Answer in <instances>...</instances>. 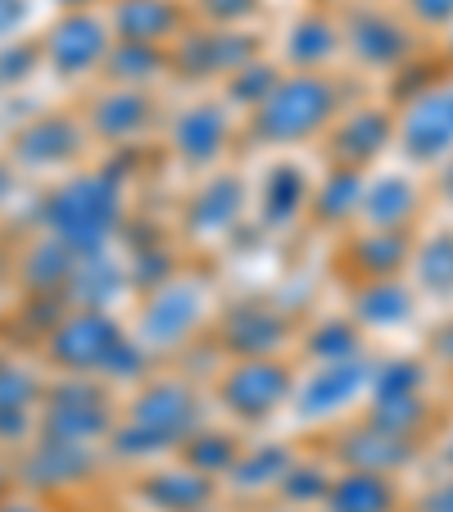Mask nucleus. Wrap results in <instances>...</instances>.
<instances>
[{"label":"nucleus","mask_w":453,"mask_h":512,"mask_svg":"<svg viewBox=\"0 0 453 512\" xmlns=\"http://www.w3.org/2000/svg\"><path fill=\"white\" fill-rule=\"evenodd\" d=\"M145 155V150H141ZM132 155H100L96 164L37 186L28 204V223L37 236L73 254H96L123 245L132 227Z\"/></svg>","instance_id":"nucleus-1"},{"label":"nucleus","mask_w":453,"mask_h":512,"mask_svg":"<svg viewBox=\"0 0 453 512\" xmlns=\"http://www.w3.org/2000/svg\"><path fill=\"white\" fill-rule=\"evenodd\" d=\"M209 417L213 408H209L204 377L173 368V363L155 368L132 390H123V413H118V426L105 445L109 472L127 476V472H141V467L164 463V458H177L182 440L191 431H200Z\"/></svg>","instance_id":"nucleus-2"},{"label":"nucleus","mask_w":453,"mask_h":512,"mask_svg":"<svg viewBox=\"0 0 453 512\" xmlns=\"http://www.w3.org/2000/svg\"><path fill=\"white\" fill-rule=\"evenodd\" d=\"M50 377H87L114 390H132L159 368L155 358L136 345L127 313L109 309H64L50 331L32 349Z\"/></svg>","instance_id":"nucleus-3"},{"label":"nucleus","mask_w":453,"mask_h":512,"mask_svg":"<svg viewBox=\"0 0 453 512\" xmlns=\"http://www.w3.org/2000/svg\"><path fill=\"white\" fill-rule=\"evenodd\" d=\"M218 309L222 290L213 272L200 263H182L177 272H168L164 281L136 295L132 309H127V327H132L136 345L155 358L159 368H168V363H182L191 349L209 340Z\"/></svg>","instance_id":"nucleus-4"},{"label":"nucleus","mask_w":453,"mask_h":512,"mask_svg":"<svg viewBox=\"0 0 453 512\" xmlns=\"http://www.w3.org/2000/svg\"><path fill=\"white\" fill-rule=\"evenodd\" d=\"M345 109L336 73H281L277 87L245 114V145L259 155H295L318 145Z\"/></svg>","instance_id":"nucleus-5"},{"label":"nucleus","mask_w":453,"mask_h":512,"mask_svg":"<svg viewBox=\"0 0 453 512\" xmlns=\"http://www.w3.org/2000/svg\"><path fill=\"white\" fill-rule=\"evenodd\" d=\"M245 150V123L218 91H186L173 100L159 132V155L186 177H204L236 164Z\"/></svg>","instance_id":"nucleus-6"},{"label":"nucleus","mask_w":453,"mask_h":512,"mask_svg":"<svg viewBox=\"0 0 453 512\" xmlns=\"http://www.w3.org/2000/svg\"><path fill=\"white\" fill-rule=\"evenodd\" d=\"M295 358H222L209 372V408L245 435L272 431L295 395Z\"/></svg>","instance_id":"nucleus-7"},{"label":"nucleus","mask_w":453,"mask_h":512,"mask_svg":"<svg viewBox=\"0 0 453 512\" xmlns=\"http://www.w3.org/2000/svg\"><path fill=\"white\" fill-rule=\"evenodd\" d=\"M0 150L32 186H50L59 177L96 164V145L82 127L78 105H41L32 114L14 118L0 132Z\"/></svg>","instance_id":"nucleus-8"},{"label":"nucleus","mask_w":453,"mask_h":512,"mask_svg":"<svg viewBox=\"0 0 453 512\" xmlns=\"http://www.w3.org/2000/svg\"><path fill=\"white\" fill-rule=\"evenodd\" d=\"M87 127L91 145L100 155H141L150 145H159L164 132V114L168 100L164 91H132V87H114V82H96V87L73 96Z\"/></svg>","instance_id":"nucleus-9"},{"label":"nucleus","mask_w":453,"mask_h":512,"mask_svg":"<svg viewBox=\"0 0 453 512\" xmlns=\"http://www.w3.org/2000/svg\"><path fill=\"white\" fill-rule=\"evenodd\" d=\"M109 50H114V32H109L105 5H96V10L46 14V23L37 28L41 78L55 82L59 91H73V96L100 82Z\"/></svg>","instance_id":"nucleus-10"},{"label":"nucleus","mask_w":453,"mask_h":512,"mask_svg":"<svg viewBox=\"0 0 453 512\" xmlns=\"http://www.w3.org/2000/svg\"><path fill=\"white\" fill-rule=\"evenodd\" d=\"M295 368L299 372H295V395H290L286 422L304 440L313 431H336L354 408L367 404L376 358L358 354V358H340V363H295Z\"/></svg>","instance_id":"nucleus-11"},{"label":"nucleus","mask_w":453,"mask_h":512,"mask_svg":"<svg viewBox=\"0 0 453 512\" xmlns=\"http://www.w3.org/2000/svg\"><path fill=\"white\" fill-rule=\"evenodd\" d=\"M250 232V177L241 164H227L218 173L191 177L177 195V241L191 250H222Z\"/></svg>","instance_id":"nucleus-12"},{"label":"nucleus","mask_w":453,"mask_h":512,"mask_svg":"<svg viewBox=\"0 0 453 512\" xmlns=\"http://www.w3.org/2000/svg\"><path fill=\"white\" fill-rule=\"evenodd\" d=\"M123 413V390L87 377H50L37 408V435L32 440H59V445L105 449Z\"/></svg>","instance_id":"nucleus-13"},{"label":"nucleus","mask_w":453,"mask_h":512,"mask_svg":"<svg viewBox=\"0 0 453 512\" xmlns=\"http://www.w3.org/2000/svg\"><path fill=\"white\" fill-rule=\"evenodd\" d=\"M295 336L299 318L286 304L268 295H241L222 300L209 345L218 349V358H295Z\"/></svg>","instance_id":"nucleus-14"},{"label":"nucleus","mask_w":453,"mask_h":512,"mask_svg":"<svg viewBox=\"0 0 453 512\" xmlns=\"http://www.w3.org/2000/svg\"><path fill=\"white\" fill-rule=\"evenodd\" d=\"M14 476H19V490L37 494V499L59 508V503L73 499V494H87V490H96V485H105L114 472H109L105 449L32 440L28 449L14 454Z\"/></svg>","instance_id":"nucleus-15"},{"label":"nucleus","mask_w":453,"mask_h":512,"mask_svg":"<svg viewBox=\"0 0 453 512\" xmlns=\"http://www.w3.org/2000/svg\"><path fill=\"white\" fill-rule=\"evenodd\" d=\"M259 32H232V28H204L191 23L182 37L168 46V64H173V87L182 91H218L236 68L263 55Z\"/></svg>","instance_id":"nucleus-16"},{"label":"nucleus","mask_w":453,"mask_h":512,"mask_svg":"<svg viewBox=\"0 0 453 512\" xmlns=\"http://www.w3.org/2000/svg\"><path fill=\"white\" fill-rule=\"evenodd\" d=\"M245 177H250V232L290 236L309 223L313 177L295 155H263L259 173Z\"/></svg>","instance_id":"nucleus-17"},{"label":"nucleus","mask_w":453,"mask_h":512,"mask_svg":"<svg viewBox=\"0 0 453 512\" xmlns=\"http://www.w3.org/2000/svg\"><path fill=\"white\" fill-rule=\"evenodd\" d=\"M50 372L28 349H14L0 340V454H19L37 435V408L46 395Z\"/></svg>","instance_id":"nucleus-18"},{"label":"nucleus","mask_w":453,"mask_h":512,"mask_svg":"<svg viewBox=\"0 0 453 512\" xmlns=\"http://www.w3.org/2000/svg\"><path fill=\"white\" fill-rule=\"evenodd\" d=\"M299 435H272V431H259V435H245L241 454H236L232 472L222 481V499L232 508H259V503H272L277 499V485L281 476L290 472L299 454Z\"/></svg>","instance_id":"nucleus-19"},{"label":"nucleus","mask_w":453,"mask_h":512,"mask_svg":"<svg viewBox=\"0 0 453 512\" xmlns=\"http://www.w3.org/2000/svg\"><path fill=\"white\" fill-rule=\"evenodd\" d=\"M123 499L132 512H204L222 499L209 476L191 472L182 458H164L155 467L123 476Z\"/></svg>","instance_id":"nucleus-20"},{"label":"nucleus","mask_w":453,"mask_h":512,"mask_svg":"<svg viewBox=\"0 0 453 512\" xmlns=\"http://www.w3.org/2000/svg\"><path fill=\"white\" fill-rule=\"evenodd\" d=\"M399 114L390 105H345L322 136V155L331 168L372 173V164L395 145Z\"/></svg>","instance_id":"nucleus-21"},{"label":"nucleus","mask_w":453,"mask_h":512,"mask_svg":"<svg viewBox=\"0 0 453 512\" xmlns=\"http://www.w3.org/2000/svg\"><path fill=\"white\" fill-rule=\"evenodd\" d=\"M268 55L277 59L281 73H331L345 55L340 37V14L331 10H295L281 32L268 41Z\"/></svg>","instance_id":"nucleus-22"},{"label":"nucleus","mask_w":453,"mask_h":512,"mask_svg":"<svg viewBox=\"0 0 453 512\" xmlns=\"http://www.w3.org/2000/svg\"><path fill=\"white\" fill-rule=\"evenodd\" d=\"M322 449H327V458L336 467H354V472H376V476H399L422 458V445H413L404 435L381 431V426L363 422V417L340 422L336 431H327Z\"/></svg>","instance_id":"nucleus-23"},{"label":"nucleus","mask_w":453,"mask_h":512,"mask_svg":"<svg viewBox=\"0 0 453 512\" xmlns=\"http://www.w3.org/2000/svg\"><path fill=\"white\" fill-rule=\"evenodd\" d=\"M340 37H345V55H354L372 73H399L413 59V28H408V19L381 10V5H363V10L340 14Z\"/></svg>","instance_id":"nucleus-24"},{"label":"nucleus","mask_w":453,"mask_h":512,"mask_svg":"<svg viewBox=\"0 0 453 512\" xmlns=\"http://www.w3.org/2000/svg\"><path fill=\"white\" fill-rule=\"evenodd\" d=\"M395 145L408 164H440L453 155V82H440L399 109Z\"/></svg>","instance_id":"nucleus-25"},{"label":"nucleus","mask_w":453,"mask_h":512,"mask_svg":"<svg viewBox=\"0 0 453 512\" xmlns=\"http://www.w3.org/2000/svg\"><path fill=\"white\" fill-rule=\"evenodd\" d=\"M105 19H109L114 41H127V46H159V50H168L191 28L186 0H105Z\"/></svg>","instance_id":"nucleus-26"},{"label":"nucleus","mask_w":453,"mask_h":512,"mask_svg":"<svg viewBox=\"0 0 453 512\" xmlns=\"http://www.w3.org/2000/svg\"><path fill=\"white\" fill-rule=\"evenodd\" d=\"M413 259V236L408 232H367V227H349L340 241V272L354 286L367 281H390L408 268Z\"/></svg>","instance_id":"nucleus-27"},{"label":"nucleus","mask_w":453,"mask_h":512,"mask_svg":"<svg viewBox=\"0 0 453 512\" xmlns=\"http://www.w3.org/2000/svg\"><path fill=\"white\" fill-rule=\"evenodd\" d=\"M422 209V191L408 173H367L363 204H358V223L367 232H408Z\"/></svg>","instance_id":"nucleus-28"},{"label":"nucleus","mask_w":453,"mask_h":512,"mask_svg":"<svg viewBox=\"0 0 453 512\" xmlns=\"http://www.w3.org/2000/svg\"><path fill=\"white\" fill-rule=\"evenodd\" d=\"M73 263L78 254L64 250V245L46 241V236L28 232L23 250L14 254V281H19V295H41V300H59L64 304L68 277H73ZM68 309V304H64Z\"/></svg>","instance_id":"nucleus-29"},{"label":"nucleus","mask_w":453,"mask_h":512,"mask_svg":"<svg viewBox=\"0 0 453 512\" xmlns=\"http://www.w3.org/2000/svg\"><path fill=\"white\" fill-rule=\"evenodd\" d=\"M417 313V290L408 281L390 277V281H367V286H354L349 295V322L358 331H395L408 327Z\"/></svg>","instance_id":"nucleus-30"},{"label":"nucleus","mask_w":453,"mask_h":512,"mask_svg":"<svg viewBox=\"0 0 453 512\" xmlns=\"http://www.w3.org/2000/svg\"><path fill=\"white\" fill-rule=\"evenodd\" d=\"M318 512H404V490H399L395 476L336 467Z\"/></svg>","instance_id":"nucleus-31"},{"label":"nucleus","mask_w":453,"mask_h":512,"mask_svg":"<svg viewBox=\"0 0 453 512\" xmlns=\"http://www.w3.org/2000/svg\"><path fill=\"white\" fill-rule=\"evenodd\" d=\"M363 182H367V173H354V168H331V164H327L322 182H313L309 223L322 227V232H349V227L358 223Z\"/></svg>","instance_id":"nucleus-32"},{"label":"nucleus","mask_w":453,"mask_h":512,"mask_svg":"<svg viewBox=\"0 0 453 512\" xmlns=\"http://www.w3.org/2000/svg\"><path fill=\"white\" fill-rule=\"evenodd\" d=\"M331 476H336V463L327 458V449L322 445H299L295 463H290V472L281 476V485H277L272 508H281V512H318V503L327 499Z\"/></svg>","instance_id":"nucleus-33"},{"label":"nucleus","mask_w":453,"mask_h":512,"mask_svg":"<svg viewBox=\"0 0 453 512\" xmlns=\"http://www.w3.org/2000/svg\"><path fill=\"white\" fill-rule=\"evenodd\" d=\"M241 445H245V431H236V426H227V422H218V417H209L200 431H191V435L182 440L177 458H182L191 472L209 476V481L222 490V481H227V472H232V463H236V454H241Z\"/></svg>","instance_id":"nucleus-34"},{"label":"nucleus","mask_w":453,"mask_h":512,"mask_svg":"<svg viewBox=\"0 0 453 512\" xmlns=\"http://www.w3.org/2000/svg\"><path fill=\"white\" fill-rule=\"evenodd\" d=\"M358 354H367V336L349 322V313L299 322L295 363H340V358H358Z\"/></svg>","instance_id":"nucleus-35"},{"label":"nucleus","mask_w":453,"mask_h":512,"mask_svg":"<svg viewBox=\"0 0 453 512\" xmlns=\"http://www.w3.org/2000/svg\"><path fill=\"white\" fill-rule=\"evenodd\" d=\"M100 82L132 87V91H168L173 87V64H168V50H159V46H127V41H114Z\"/></svg>","instance_id":"nucleus-36"},{"label":"nucleus","mask_w":453,"mask_h":512,"mask_svg":"<svg viewBox=\"0 0 453 512\" xmlns=\"http://www.w3.org/2000/svg\"><path fill=\"white\" fill-rule=\"evenodd\" d=\"M413 290L431 300H453V227H435L422 241H413Z\"/></svg>","instance_id":"nucleus-37"},{"label":"nucleus","mask_w":453,"mask_h":512,"mask_svg":"<svg viewBox=\"0 0 453 512\" xmlns=\"http://www.w3.org/2000/svg\"><path fill=\"white\" fill-rule=\"evenodd\" d=\"M363 422L381 426V431L390 435H404V440H413V445H422L426 426L435 422L431 404H426V395H399V399H367L363 404Z\"/></svg>","instance_id":"nucleus-38"},{"label":"nucleus","mask_w":453,"mask_h":512,"mask_svg":"<svg viewBox=\"0 0 453 512\" xmlns=\"http://www.w3.org/2000/svg\"><path fill=\"white\" fill-rule=\"evenodd\" d=\"M277 78H281L277 59H272L268 50H263L259 59H250V64H245V68H236L232 78L222 82V87H218V96L227 100V105H232L236 114H241V123H245V114H250V109L259 105V100L268 96L272 87H277Z\"/></svg>","instance_id":"nucleus-39"},{"label":"nucleus","mask_w":453,"mask_h":512,"mask_svg":"<svg viewBox=\"0 0 453 512\" xmlns=\"http://www.w3.org/2000/svg\"><path fill=\"white\" fill-rule=\"evenodd\" d=\"M186 10H191V23H204V28L259 32L268 0H186Z\"/></svg>","instance_id":"nucleus-40"},{"label":"nucleus","mask_w":453,"mask_h":512,"mask_svg":"<svg viewBox=\"0 0 453 512\" xmlns=\"http://www.w3.org/2000/svg\"><path fill=\"white\" fill-rule=\"evenodd\" d=\"M46 23L37 0H0V46L37 37V28Z\"/></svg>","instance_id":"nucleus-41"},{"label":"nucleus","mask_w":453,"mask_h":512,"mask_svg":"<svg viewBox=\"0 0 453 512\" xmlns=\"http://www.w3.org/2000/svg\"><path fill=\"white\" fill-rule=\"evenodd\" d=\"M404 19L417 28H444L453 23V0H404Z\"/></svg>","instance_id":"nucleus-42"},{"label":"nucleus","mask_w":453,"mask_h":512,"mask_svg":"<svg viewBox=\"0 0 453 512\" xmlns=\"http://www.w3.org/2000/svg\"><path fill=\"white\" fill-rule=\"evenodd\" d=\"M37 191V186L28 182V177L19 173V168L10 164V155H5V150H0V213L10 209L14 200H23V195H32Z\"/></svg>","instance_id":"nucleus-43"},{"label":"nucleus","mask_w":453,"mask_h":512,"mask_svg":"<svg viewBox=\"0 0 453 512\" xmlns=\"http://www.w3.org/2000/svg\"><path fill=\"white\" fill-rule=\"evenodd\" d=\"M413 512H453V472L444 481H435L422 499L413 503Z\"/></svg>","instance_id":"nucleus-44"},{"label":"nucleus","mask_w":453,"mask_h":512,"mask_svg":"<svg viewBox=\"0 0 453 512\" xmlns=\"http://www.w3.org/2000/svg\"><path fill=\"white\" fill-rule=\"evenodd\" d=\"M41 14H68V10H96L105 0H37Z\"/></svg>","instance_id":"nucleus-45"},{"label":"nucleus","mask_w":453,"mask_h":512,"mask_svg":"<svg viewBox=\"0 0 453 512\" xmlns=\"http://www.w3.org/2000/svg\"><path fill=\"white\" fill-rule=\"evenodd\" d=\"M14 490H19V476H14V458H10V454H0V503L10 499Z\"/></svg>","instance_id":"nucleus-46"},{"label":"nucleus","mask_w":453,"mask_h":512,"mask_svg":"<svg viewBox=\"0 0 453 512\" xmlns=\"http://www.w3.org/2000/svg\"><path fill=\"white\" fill-rule=\"evenodd\" d=\"M431 349H435V358H440V363H449V368H453V327H444L440 336L431 340Z\"/></svg>","instance_id":"nucleus-47"},{"label":"nucleus","mask_w":453,"mask_h":512,"mask_svg":"<svg viewBox=\"0 0 453 512\" xmlns=\"http://www.w3.org/2000/svg\"><path fill=\"white\" fill-rule=\"evenodd\" d=\"M440 463L453 472V435H444V440H440Z\"/></svg>","instance_id":"nucleus-48"},{"label":"nucleus","mask_w":453,"mask_h":512,"mask_svg":"<svg viewBox=\"0 0 453 512\" xmlns=\"http://www.w3.org/2000/svg\"><path fill=\"white\" fill-rule=\"evenodd\" d=\"M444 195H449V204H453V164L444 168Z\"/></svg>","instance_id":"nucleus-49"},{"label":"nucleus","mask_w":453,"mask_h":512,"mask_svg":"<svg viewBox=\"0 0 453 512\" xmlns=\"http://www.w3.org/2000/svg\"><path fill=\"white\" fill-rule=\"evenodd\" d=\"M204 512H236V508H232V503H227V499H218V503H213V508H204Z\"/></svg>","instance_id":"nucleus-50"},{"label":"nucleus","mask_w":453,"mask_h":512,"mask_svg":"<svg viewBox=\"0 0 453 512\" xmlns=\"http://www.w3.org/2000/svg\"><path fill=\"white\" fill-rule=\"evenodd\" d=\"M236 512H281V508H272V503H259V508H236Z\"/></svg>","instance_id":"nucleus-51"},{"label":"nucleus","mask_w":453,"mask_h":512,"mask_svg":"<svg viewBox=\"0 0 453 512\" xmlns=\"http://www.w3.org/2000/svg\"><path fill=\"white\" fill-rule=\"evenodd\" d=\"M449 59H453V41H449Z\"/></svg>","instance_id":"nucleus-52"},{"label":"nucleus","mask_w":453,"mask_h":512,"mask_svg":"<svg viewBox=\"0 0 453 512\" xmlns=\"http://www.w3.org/2000/svg\"><path fill=\"white\" fill-rule=\"evenodd\" d=\"M118 512H132V508H118Z\"/></svg>","instance_id":"nucleus-53"}]
</instances>
